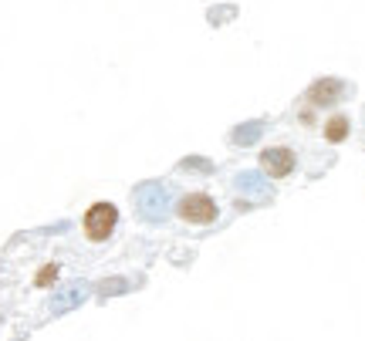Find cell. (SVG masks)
<instances>
[{
  "label": "cell",
  "mask_w": 365,
  "mask_h": 341,
  "mask_svg": "<svg viewBox=\"0 0 365 341\" xmlns=\"http://www.w3.org/2000/svg\"><path fill=\"white\" fill-rule=\"evenodd\" d=\"M115 226H118V206L108 203V199L91 203L85 216H81V234H85L88 243H105L108 236L115 234Z\"/></svg>",
  "instance_id": "cell-1"
},
{
  "label": "cell",
  "mask_w": 365,
  "mask_h": 341,
  "mask_svg": "<svg viewBox=\"0 0 365 341\" xmlns=\"http://www.w3.org/2000/svg\"><path fill=\"white\" fill-rule=\"evenodd\" d=\"M176 216L182 224H193V226H210L217 220V199L210 193H186L176 203Z\"/></svg>",
  "instance_id": "cell-2"
},
{
  "label": "cell",
  "mask_w": 365,
  "mask_h": 341,
  "mask_svg": "<svg viewBox=\"0 0 365 341\" xmlns=\"http://www.w3.org/2000/svg\"><path fill=\"white\" fill-rule=\"evenodd\" d=\"M261 169L271 176V179H284L294 172V152L284 149V145H274V149H264L261 152Z\"/></svg>",
  "instance_id": "cell-3"
},
{
  "label": "cell",
  "mask_w": 365,
  "mask_h": 341,
  "mask_svg": "<svg viewBox=\"0 0 365 341\" xmlns=\"http://www.w3.org/2000/svg\"><path fill=\"white\" fill-rule=\"evenodd\" d=\"M341 81H335V78H322V81H314L312 88H308V105H335L341 98Z\"/></svg>",
  "instance_id": "cell-4"
},
{
  "label": "cell",
  "mask_w": 365,
  "mask_h": 341,
  "mask_svg": "<svg viewBox=\"0 0 365 341\" xmlns=\"http://www.w3.org/2000/svg\"><path fill=\"white\" fill-rule=\"evenodd\" d=\"M345 135H349V118H345V115H331V118H328V122H325V139H328V142H341Z\"/></svg>",
  "instance_id": "cell-5"
},
{
  "label": "cell",
  "mask_w": 365,
  "mask_h": 341,
  "mask_svg": "<svg viewBox=\"0 0 365 341\" xmlns=\"http://www.w3.org/2000/svg\"><path fill=\"white\" fill-rule=\"evenodd\" d=\"M51 277H54V267H44V271L38 274V284L41 288H48V284H51Z\"/></svg>",
  "instance_id": "cell-6"
}]
</instances>
